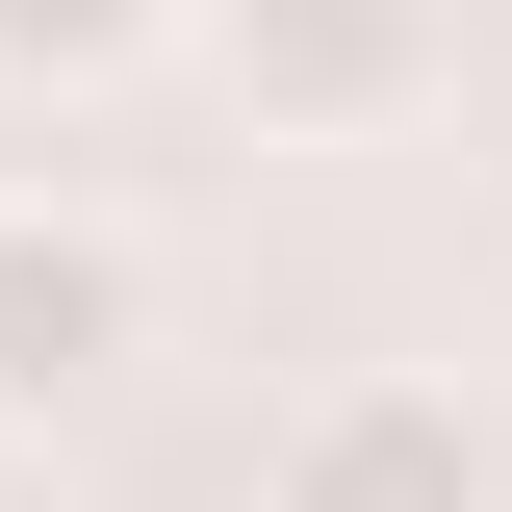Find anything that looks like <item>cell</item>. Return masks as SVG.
I'll list each match as a JSON object with an SVG mask.
<instances>
[{
    "instance_id": "obj_1",
    "label": "cell",
    "mask_w": 512,
    "mask_h": 512,
    "mask_svg": "<svg viewBox=\"0 0 512 512\" xmlns=\"http://www.w3.org/2000/svg\"><path fill=\"white\" fill-rule=\"evenodd\" d=\"M256 512H512V410L436 359H333L256 410Z\"/></svg>"
},
{
    "instance_id": "obj_2",
    "label": "cell",
    "mask_w": 512,
    "mask_h": 512,
    "mask_svg": "<svg viewBox=\"0 0 512 512\" xmlns=\"http://www.w3.org/2000/svg\"><path fill=\"white\" fill-rule=\"evenodd\" d=\"M180 52L231 77V128H256V154H384V128L461 77V0H205Z\"/></svg>"
},
{
    "instance_id": "obj_3",
    "label": "cell",
    "mask_w": 512,
    "mask_h": 512,
    "mask_svg": "<svg viewBox=\"0 0 512 512\" xmlns=\"http://www.w3.org/2000/svg\"><path fill=\"white\" fill-rule=\"evenodd\" d=\"M154 359V256L103 231V205H0V436H52V410H103V384Z\"/></svg>"
},
{
    "instance_id": "obj_4",
    "label": "cell",
    "mask_w": 512,
    "mask_h": 512,
    "mask_svg": "<svg viewBox=\"0 0 512 512\" xmlns=\"http://www.w3.org/2000/svg\"><path fill=\"white\" fill-rule=\"evenodd\" d=\"M180 26H205V0H0V77H52V103H77V77L180 52Z\"/></svg>"
}]
</instances>
